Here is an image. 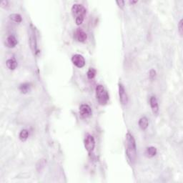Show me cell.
<instances>
[{"label":"cell","mask_w":183,"mask_h":183,"mask_svg":"<svg viewBox=\"0 0 183 183\" xmlns=\"http://www.w3.org/2000/svg\"><path fill=\"white\" fill-rule=\"evenodd\" d=\"M126 153L129 161L134 164L137 160V147L135 139L130 132H127L126 135Z\"/></svg>","instance_id":"cell-1"},{"label":"cell","mask_w":183,"mask_h":183,"mask_svg":"<svg viewBox=\"0 0 183 183\" xmlns=\"http://www.w3.org/2000/svg\"><path fill=\"white\" fill-rule=\"evenodd\" d=\"M87 13L85 7L80 4H75L72 7V14L75 18V23L77 25H81L84 21V16Z\"/></svg>","instance_id":"cell-2"},{"label":"cell","mask_w":183,"mask_h":183,"mask_svg":"<svg viewBox=\"0 0 183 183\" xmlns=\"http://www.w3.org/2000/svg\"><path fill=\"white\" fill-rule=\"evenodd\" d=\"M96 97L99 104L101 105H105L108 102V92L102 84H98L96 87Z\"/></svg>","instance_id":"cell-3"},{"label":"cell","mask_w":183,"mask_h":183,"mask_svg":"<svg viewBox=\"0 0 183 183\" xmlns=\"http://www.w3.org/2000/svg\"><path fill=\"white\" fill-rule=\"evenodd\" d=\"M84 147L88 152L89 154H91L94 151L95 147V138L92 135H88L84 139Z\"/></svg>","instance_id":"cell-4"},{"label":"cell","mask_w":183,"mask_h":183,"mask_svg":"<svg viewBox=\"0 0 183 183\" xmlns=\"http://www.w3.org/2000/svg\"><path fill=\"white\" fill-rule=\"evenodd\" d=\"M79 115L82 118H88L92 115V109L88 104H83L79 107Z\"/></svg>","instance_id":"cell-5"},{"label":"cell","mask_w":183,"mask_h":183,"mask_svg":"<svg viewBox=\"0 0 183 183\" xmlns=\"http://www.w3.org/2000/svg\"><path fill=\"white\" fill-rule=\"evenodd\" d=\"M72 61L78 68H82L85 65V59L81 55H73L72 57Z\"/></svg>","instance_id":"cell-6"},{"label":"cell","mask_w":183,"mask_h":183,"mask_svg":"<svg viewBox=\"0 0 183 183\" xmlns=\"http://www.w3.org/2000/svg\"><path fill=\"white\" fill-rule=\"evenodd\" d=\"M119 100L123 105H126L128 102V97L127 94L125 91L124 86L122 85V83H119Z\"/></svg>","instance_id":"cell-7"},{"label":"cell","mask_w":183,"mask_h":183,"mask_svg":"<svg viewBox=\"0 0 183 183\" xmlns=\"http://www.w3.org/2000/svg\"><path fill=\"white\" fill-rule=\"evenodd\" d=\"M150 103L154 115H157L159 112V105L157 98L155 96H152L150 99Z\"/></svg>","instance_id":"cell-8"},{"label":"cell","mask_w":183,"mask_h":183,"mask_svg":"<svg viewBox=\"0 0 183 183\" xmlns=\"http://www.w3.org/2000/svg\"><path fill=\"white\" fill-rule=\"evenodd\" d=\"M75 35H76V39L79 42H84V41L87 40V35L83 30H77Z\"/></svg>","instance_id":"cell-9"},{"label":"cell","mask_w":183,"mask_h":183,"mask_svg":"<svg viewBox=\"0 0 183 183\" xmlns=\"http://www.w3.org/2000/svg\"><path fill=\"white\" fill-rule=\"evenodd\" d=\"M17 44V39L15 36L10 35L7 38V46L10 48H13Z\"/></svg>","instance_id":"cell-10"},{"label":"cell","mask_w":183,"mask_h":183,"mask_svg":"<svg viewBox=\"0 0 183 183\" xmlns=\"http://www.w3.org/2000/svg\"><path fill=\"white\" fill-rule=\"evenodd\" d=\"M138 124H139V127H140L141 130H146V129L148 127V125H149L148 119H147L146 117H141L140 119H139Z\"/></svg>","instance_id":"cell-11"},{"label":"cell","mask_w":183,"mask_h":183,"mask_svg":"<svg viewBox=\"0 0 183 183\" xmlns=\"http://www.w3.org/2000/svg\"><path fill=\"white\" fill-rule=\"evenodd\" d=\"M6 65L9 70H15L17 67V61L15 59H9L6 61Z\"/></svg>","instance_id":"cell-12"},{"label":"cell","mask_w":183,"mask_h":183,"mask_svg":"<svg viewBox=\"0 0 183 183\" xmlns=\"http://www.w3.org/2000/svg\"><path fill=\"white\" fill-rule=\"evenodd\" d=\"M157 150L156 147H149L146 149L145 155L148 157H153L157 155Z\"/></svg>","instance_id":"cell-13"},{"label":"cell","mask_w":183,"mask_h":183,"mask_svg":"<svg viewBox=\"0 0 183 183\" xmlns=\"http://www.w3.org/2000/svg\"><path fill=\"white\" fill-rule=\"evenodd\" d=\"M32 35L30 37V45L32 51L34 52H37V41L36 37H35V34H34V32H32Z\"/></svg>","instance_id":"cell-14"},{"label":"cell","mask_w":183,"mask_h":183,"mask_svg":"<svg viewBox=\"0 0 183 183\" xmlns=\"http://www.w3.org/2000/svg\"><path fill=\"white\" fill-rule=\"evenodd\" d=\"M31 90V86L30 83H24V84H21L19 86V90H20L21 93L23 94H27V92H29Z\"/></svg>","instance_id":"cell-15"},{"label":"cell","mask_w":183,"mask_h":183,"mask_svg":"<svg viewBox=\"0 0 183 183\" xmlns=\"http://www.w3.org/2000/svg\"><path fill=\"white\" fill-rule=\"evenodd\" d=\"M28 137H29V132H28V130H21L19 135V139H20L21 142H25V141L28 139Z\"/></svg>","instance_id":"cell-16"},{"label":"cell","mask_w":183,"mask_h":183,"mask_svg":"<svg viewBox=\"0 0 183 183\" xmlns=\"http://www.w3.org/2000/svg\"><path fill=\"white\" fill-rule=\"evenodd\" d=\"M10 19L11 20L15 21L17 23H19L22 21V18L21 16L19 14H12V15H10Z\"/></svg>","instance_id":"cell-17"},{"label":"cell","mask_w":183,"mask_h":183,"mask_svg":"<svg viewBox=\"0 0 183 183\" xmlns=\"http://www.w3.org/2000/svg\"><path fill=\"white\" fill-rule=\"evenodd\" d=\"M96 70H95L94 68H90V70H88V72H87V77H88V79H94V78L95 77V76H96Z\"/></svg>","instance_id":"cell-18"},{"label":"cell","mask_w":183,"mask_h":183,"mask_svg":"<svg viewBox=\"0 0 183 183\" xmlns=\"http://www.w3.org/2000/svg\"><path fill=\"white\" fill-rule=\"evenodd\" d=\"M182 19H180V21H179V24H178V31H179V33L181 37H182L183 34V23H182Z\"/></svg>","instance_id":"cell-19"},{"label":"cell","mask_w":183,"mask_h":183,"mask_svg":"<svg viewBox=\"0 0 183 183\" xmlns=\"http://www.w3.org/2000/svg\"><path fill=\"white\" fill-rule=\"evenodd\" d=\"M46 164V162H45V160L42 159V160H40L39 161V162H38V164H37V167H40V170H41V167H44V165H45Z\"/></svg>","instance_id":"cell-20"},{"label":"cell","mask_w":183,"mask_h":183,"mask_svg":"<svg viewBox=\"0 0 183 183\" xmlns=\"http://www.w3.org/2000/svg\"><path fill=\"white\" fill-rule=\"evenodd\" d=\"M116 3L117 4V5L119 6L120 8H123L124 6V1H122V0H120V1H117Z\"/></svg>","instance_id":"cell-21"},{"label":"cell","mask_w":183,"mask_h":183,"mask_svg":"<svg viewBox=\"0 0 183 183\" xmlns=\"http://www.w3.org/2000/svg\"><path fill=\"white\" fill-rule=\"evenodd\" d=\"M155 75H156V72H155V70H151L150 72V77L151 79H153L154 77H155Z\"/></svg>","instance_id":"cell-22"},{"label":"cell","mask_w":183,"mask_h":183,"mask_svg":"<svg viewBox=\"0 0 183 183\" xmlns=\"http://www.w3.org/2000/svg\"><path fill=\"white\" fill-rule=\"evenodd\" d=\"M9 4V1H6V0H4V1H1V7H7Z\"/></svg>","instance_id":"cell-23"},{"label":"cell","mask_w":183,"mask_h":183,"mask_svg":"<svg viewBox=\"0 0 183 183\" xmlns=\"http://www.w3.org/2000/svg\"><path fill=\"white\" fill-rule=\"evenodd\" d=\"M137 2V1H130V4H135V3Z\"/></svg>","instance_id":"cell-24"}]
</instances>
